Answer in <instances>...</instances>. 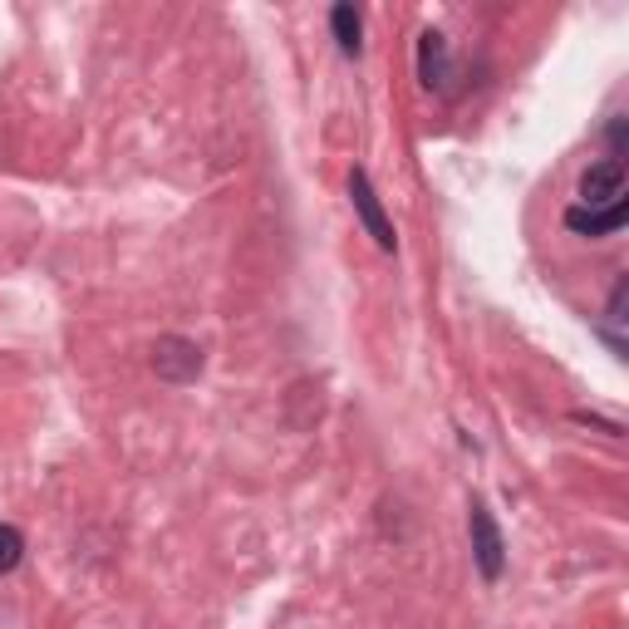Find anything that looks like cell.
<instances>
[{
  "mask_svg": "<svg viewBox=\"0 0 629 629\" xmlns=\"http://www.w3.org/2000/svg\"><path fill=\"white\" fill-rule=\"evenodd\" d=\"M153 369L167 384H192L202 374V350L192 340H183V334H163L153 344Z\"/></svg>",
  "mask_w": 629,
  "mask_h": 629,
  "instance_id": "cell-1",
  "label": "cell"
},
{
  "mask_svg": "<svg viewBox=\"0 0 629 629\" xmlns=\"http://www.w3.org/2000/svg\"><path fill=\"white\" fill-rule=\"evenodd\" d=\"M350 197H354V212H360L364 232L374 236V246H379V251H394V246H398L394 222L384 217L379 192H374V183H369V173H364V167H354V173H350Z\"/></svg>",
  "mask_w": 629,
  "mask_h": 629,
  "instance_id": "cell-2",
  "label": "cell"
},
{
  "mask_svg": "<svg viewBox=\"0 0 629 629\" xmlns=\"http://www.w3.org/2000/svg\"><path fill=\"white\" fill-rule=\"evenodd\" d=\"M472 555H477V571L487 575V581H501V571H507V547H501V531L482 501H472Z\"/></svg>",
  "mask_w": 629,
  "mask_h": 629,
  "instance_id": "cell-3",
  "label": "cell"
},
{
  "mask_svg": "<svg viewBox=\"0 0 629 629\" xmlns=\"http://www.w3.org/2000/svg\"><path fill=\"white\" fill-rule=\"evenodd\" d=\"M625 202V157H605V163L585 167L581 177V207H615Z\"/></svg>",
  "mask_w": 629,
  "mask_h": 629,
  "instance_id": "cell-4",
  "label": "cell"
},
{
  "mask_svg": "<svg viewBox=\"0 0 629 629\" xmlns=\"http://www.w3.org/2000/svg\"><path fill=\"white\" fill-rule=\"evenodd\" d=\"M629 217V202H615V207H571L565 212V227L581 236H615Z\"/></svg>",
  "mask_w": 629,
  "mask_h": 629,
  "instance_id": "cell-5",
  "label": "cell"
},
{
  "mask_svg": "<svg viewBox=\"0 0 629 629\" xmlns=\"http://www.w3.org/2000/svg\"><path fill=\"white\" fill-rule=\"evenodd\" d=\"M418 75H423L428 89H443L448 84V40L438 35V30H428V35L418 40Z\"/></svg>",
  "mask_w": 629,
  "mask_h": 629,
  "instance_id": "cell-6",
  "label": "cell"
},
{
  "mask_svg": "<svg viewBox=\"0 0 629 629\" xmlns=\"http://www.w3.org/2000/svg\"><path fill=\"white\" fill-rule=\"evenodd\" d=\"M330 30H334V40H340L344 55H360V10H354V5H334Z\"/></svg>",
  "mask_w": 629,
  "mask_h": 629,
  "instance_id": "cell-7",
  "label": "cell"
},
{
  "mask_svg": "<svg viewBox=\"0 0 629 629\" xmlns=\"http://www.w3.org/2000/svg\"><path fill=\"white\" fill-rule=\"evenodd\" d=\"M20 555H25V537H20L15 527H5V521H0V575L15 571Z\"/></svg>",
  "mask_w": 629,
  "mask_h": 629,
  "instance_id": "cell-8",
  "label": "cell"
},
{
  "mask_svg": "<svg viewBox=\"0 0 629 629\" xmlns=\"http://www.w3.org/2000/svg\"><path fill=\"white\" fill-rule=\"evenodd\" d=\"M610 148H615V157L625 153V119H610Z\"/></svg>",
  "mask_w": 629,
  "mask_h": 629,
  "instance_id": "cell-9",
  "label": "cell"
}]
</instances>
